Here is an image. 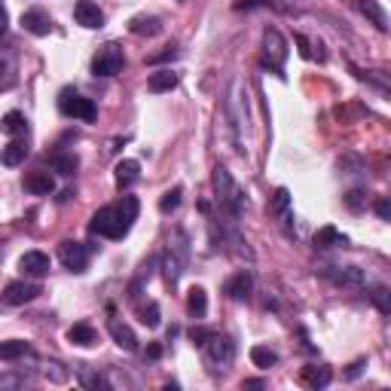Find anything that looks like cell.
Listing matches in <instances>:
<instances>
[{
  "label": "cell",
  "mask_w": 391,
  "mask_h": 391,
  "mask_svg": "<svg viewBox=\"0 0 391 391\" xmlns=\"http://www.w3.org/2000/svg\"><path fill=\"white\" fill-rule=\"evenodd\" d=\"M370 300L376 303V309L388 315L391 312V300H388V287H373V294H370Z\"/></svg>",
  "instance_id": "obj_34"
},
{
  "label": "cell",
  "mask_w": 391,
  "mask_h": 391,
  "mask_svg": "<svg viewBox=\"0 0 391 391\" xmlns=\"http://www.w3.org/2000/svg\"><path fill=\"white\" fill-rule=\"evenodd\" d=\"M269 214H272V217H278V223H282V227H287V232H294V229H291V220H294V211H291V190H287V187H278V190H275L272 202H269Z\"/></svg>",
  "instance_id": "obj_13"
},
{
  "label": "cell",
  "mask_w": 391,
  "mask_h": 391,
  "mask_svg": "<svg viewBox=\"0 0 391 391\" xmlns=\"http://www.w3.org/2000/svg\"><path fill=\"white\" fill-rule=\"evenodd\" d=\"M77 376H80V385L83 388H101L104 385V379H101V373H95V370L92 367H77Z\"/></svg>",
  "instance_id": "obj_33"
},
{
  "label": "cell",
  "mask_w": 391,
  "mask_h": 391,
  "mask_svg": "<svg viewBox=\"0 0 391 391\" xmlns=\"http://www.w3.org/2000/svg\"><path fill=\"white\" fill-rule=\"evenodd\" d=\"M138 208H141V205H138L135 196H123L119 205H104L101 211L92 214L89 229L104 239H126L132 223L138 220Z\"/></svg>",
  "instance_id": "obj_1"
},
{
  "label": "cell",
  "mask_w": 391,
  "mask_h": 391,
  "mask_svg": "<svg viewBox=\"0 0 391 391\" xmlns=\"http://www.w3.org/2000/svg\"><path fill=\"white\" fill-rule=\"evenodd\" d=\"M257 6H272V0H239L236 9H257Z\"/></svg>",
  "instance_id": "obj_40"
},
{
  "label": "cell",
  "mask_w": 391,
  "mask_h": 391,
  "mask_svg": "<svg viewBox=\"0 0 391 391\" xmlns=\"http://www.w3.org/2000/svg\"><path fill=\"white\" fill-rule=\"evenodd\" d=\"M227 116H229V126H232V141H236V147L241 150L245 135H248V89H245V80L241 77H236L229 83Z\"/></svg>",
  "instance_id": "obj_2"
},
{
  "label": "cell",
  "mask_w": 391,
  "mask_h": 391,
  "mask_svg": "<svg viewBox=\"0 0 391 391\" xmlns=\"http://www.w3.org/2000/svg\"><path fill=\"white\" fill-rule=\"evenodd\" d=\"M364 202H367V193L364 190H351V193H346V205L351 211H361L364 208Z\"/></svg>",
  "instance_id": "obj_36"
},
{
  "label": "cell",
  "mask_w": 391,
  "mask_h": 391,
  "mask_svg": "<svg viewBox=\"0 0 391 391\" xmlns=\"http://www.w3.org/2000/svg\"><path fill=\"white\" fill-rule=\"evenodd\" d=\"M187 257H190V241H187V232L178 229L174 236L169 239V248H165V257H162V269H165V282L169 284H178L184 269H187Z\"/></svg>",
  "instance_id": "obj_4"
},
{
  "label": "cell",
  "mask_w": 391,
  "mask_h": 391,
  "mask_svg": "<svg viewBox=\"0 0 391 391\" xmlns=\"http://www.w3.org/2000/svg\"><path fill=\"white\" fill-rule=\"evenodd\" d=\"M37 294H40V284L37 282H9L4 287V294H0V303L4 306H25L37 300Z\"/></svg>",
  "instance_id": "obj_10"
},
{
  "label": "cell",
  "mask_w": 391,
  "mask_h": 391,
  "mask_svg": "<svg viewBox=\"0 0 391 391\" xmlns=\"http://www.w3.org/2000/svg\"><path fill=\"white\" fill-rule=\"evenodd\" d=\"M178 83H181L178 73H174L172 68H162V71H153L150 77H147V89L156 92V95H162V92H172Z\"/></svg>",
  "instance_id": "obj_18"
},
{
  "label": "cell",
  "mask_w": 391,
  "mask_h": 391,
  "mask_svg": "<svg viewBox=\"0 0 391 391\" xmlns=\"http://www.w3.org/2000/svg\"><path fill=\"white\" fill-rule=\"evenodd\" d=\"M128 31L135 37H156L162 31V22L156 16H135L132 22H128Z\"/></svg>",
  "instance_id": "obj_25"
},
{
  "label": "cell",
  "mask_w": 391,
  "mask_h": 391,
  "mask_svg": "<svg viewBox=\"0 0 391 391\" xmlns=\"http://www.w3.org/2000/svg\"><path fill=\"white\" fill-rule=\"evenodd\" d=\"M211 181H214V193H217V205H220L223 217H236L239 220V214L245 211V190L232 181V174L223 169V165L214 169Z\"/></svg>",
  "instance_id": "obj_3"
},
{
  "label": "cell",
  "mask_w": 391,
  "mask_h": 391,
  "mask_svg": "<svg viewBox=\"0 0 391 391\" xmlns=\"http://www.w3.org/2000/svg\"><path fill=\"white\" fill-rule=\"evenodd\" d=\"M147 358H150V361H160V358H162V346H160V342L147 346Z\"/></svg>",
  "instance_id": "obj_42"
},
{
  "label": "cell",
  "mask_w": 391,
  "mask_h": 391,
  "mask_svg": "<svg viewBox=\"0 0 391 391\" xmlns=\"http://www.w3.org/2000/svg\"><path fill=\"white\" fill-rule=\"evenodd\" d=\"M324 278H330L337 287H361L364 284V269L358 266H327L321 269Z\"/></svg>",
  "instance_id": "obj_11"
},
{
  "label": "cell",
  "mask_w": 391,
  "mask_h": 391,
  "mask_svg": "<svg viewBox=\"0 0 391 391\" xmlns=\"http://www.w3.org/2000/svg\"><path fill=\"white\" fill-rule=\"evenodd\" d=\"M107 330H110V337H114V342L119 349H126V351H138V337H135V330L128 327L126 321H110L107 324Z\"/></svg>",
  "instance_id": "obj_17"
},
{
  "label": "cell",
  "mask_w": 391,
  "mask_h": 391,
  "mask_svg": "<svg viewBox=\"0 0 391 391\" xmlns=\"http://www.w3.org/2000/svg\"><path fill=\"white\" fill-rule=\"evenodd\" d=\"M6 28H9V16H6V9H4V6H0V40H4Z\"/></svg>",
  "instance_id": "obj_43"
},
{
  "label": "cell",
  "mask_w": 391,
  "mask_h": 391,
  "mask_svg": "<svg viewBox=\"0 0 391 391\" xmlns=\"http://www.w3.org/2000/svg\"><path fill=\"white\" fill-rule=\"evenodd\" d=\"M251 291H254V278H251L248 269H241V272H236L229 278L227 284H223V294L229 296V300H236V303H245Z\"/></svg>",
  "instance_id": "obj_14"
},
{
  "label": "cell",
  "mask_w": 391,
  "mask_h": 391,
  "mask_svg": "<svg viewBox=\"0 0 391 391\" xmlns=\"http://www.w3.org/2000/svg\"><path fill=\"white\" fill-rule=\"evenodd\" d=\"M245 388H263V379H248Z\"/></svg>",
  "instance_id": "obj_44"
},
{
  "label": "cell",
  "mask_w": 391,
  "mask_h": 391,
  "mask_svg": "<svg viewBox=\"0 0 391 391\" xmlns=\"http://www.w3.org/2000/svg\"><path fill=\"white\" fill-rule=\"evenodd\" d=\"M141 181V162L138 160H123L116 162V187L119 190H128L132 184Z\"/></svg>",
  "instance_id": "obj_19"
},
{
  "label": "cell",
  "mask_w": 391,
  "mask_h": 391,
  "mask_svg": "<svg viewBox=\"0 0 391 391\" xmlns=\"http://www.w3.org/2000/svg\"><path fill=\"white\" fill-rule=\"evenodd\" d=\"M28 342L22 339H6V342H0V361H18V358H25L28 355Z\"/></svg>",
  "instance_id": "obj_30"
},
{
  "label": "cell",
  "mask_w": 391,
  "mask_h": 391,
  "mask_svg": "<svg viewBox=\"0 0 391 391\" xmlns=\"http://www.w3.org/2000/svg\"><path fill=\"white\" fill-rule=\"evenodd\" d=\"M89 254H92V248L86 245V241L68 239V241H61V245H59V260H61L64 269H71V272H86Z\"/></svg>",
  "instance_id": "obj_9"
},
{
  "label": "cell",
  "mask_w": 391,
  "mask_h": 391,
  "mask_svg": "<svg viewBox=\"0 0 391 391\" xmlns=\"http://www.w3.org/2000/svg\"><path fill=\"white\" fill-rule=\"evenodd\" d=\"M284 61H287V40L278 28L263 31V68H269L278 77H284Z\"/></svg>",
  "instance_id": "obj_6"
},
{
  "label": "cell",
  "mask_w": 391,
  "mask_h": 391,
  "mask_svg": "<svg viewBox=\"0 0 391 391\" xmlns=\"http://www.w3.org/2000/svg\"><path fill=\"white\" fill-rule=\"evenodd\" d=\"M59 110H61V116L80 119V123H95V119H98V104H95V101L80 95V92H73V89H61Z\"/></svg>",
  "instance_id": "obj_5"
},
{
  "label": "cell",
  "mask_w": 391,
  "mask_h": 391,
  "mask_svg": "<svg viewBox=\"0 0 391 391\" xmlns=\"http://www.w3.org/2000/svg\"><path fill=\"white\" fill-rule=\"evenodd\" d=\"M68 342H73V346H80V349H92L98 342V333L92 324L80 321V324H73V327H68Z\"/></svg>",
  "instance_id": "obj_21"
},
{
  "label": "cell",
  "mask_w": 391,
  "mask_h": 391,
  "mask_svg": "<svg viewBox=\"0 0 391 391\" xmlns=\"http://www.w3.org/2000/svg\"><path fill=\"white\" fill-rule=\"evenodd\" d=\"M22 28L28 34H34V37H46L52 31V18H49V13L46 9H25L22 13Z\"/></svg>",
  "instance_id": "obj_15"
},
{
  "label": "cell",
  "mask_w": 391,
  "mask_h": 391,
  "mask_svg": "<svg viewBox=\"0 0 391 391\" xmlns=\"http://www.w3.org/2000/svg\"><path fill=\"white\" fill-rule=\"evenodd\" d=\"M18 269H22L28 278H43L49 272V257H46L43 251H25V254L18 257Z\"/></svg>",
  "instance_id": "obj_16"
},
{
  "label": "cell",
  "mask_w": 391,
  "mask_h": 391,
  "mask_svg": "<svg viewBox=\"0 0 391 391\" xmlns=\"http://www.w3.org/2000/svg\"><path fill=\"white\" fill-rule=\"evenodd\" d=\"M73 18H77V25L89 28V31L104 28V13H101L98 4H92V0H77V4H73Z\"/></svg>",
  "instance_id": "obj_12"
},
{
  "label": "cell",
  "mask_w": 391,
  "mask_h": 391,
  "mask_svg": "<svg viewBox=\"0 0 391 391\" xmlns=\"http://www.w3.org/2000/svg\"><path fill=\"white\" fill-rule=\"evenodd\" d=\"M181 196H184V187L169 190V193H165L162 199H160V211H162V214H174V211L181 208Z\"/></svg>",
  "instance_id": "obj_32"
},
{
  "label": "cell",
  "mask_w": 391,
  "mask_h": 391,
  "mask_svg": "<svg viewBox=\"0 0 391 391\" xmlns=\"http://www.w3.org/2000/svg\"><path fill=\"white\" fill-rule=\"evenodd\" d=\"M303 383L309 388H327L333 383V370L324 367V364H312V367H303Z\"/></svg>",
  "instance_id": "obj_20"
},
{
  "label": "cell",
  "mask_w": 391,
  "mask_h": 391,
  "mask_svg": "<svg viewBox=\"0 0 391 391\" xmlns=\"http://www.w3.org/2000/svg\"><path fill=\"white\" fill-rule=\"evenodd\" d=\"M349 239L342 236V232L337 227H321L318 232H315V248L318 251H327V248H346Z\"/></svg>",
  "instance_id": "obj_23"
},
{
  "label": "cell",
  "mask_w": 391,
  "mask_h": 391,
  "mask_svg": "<svg viewBox=\"0 0 391 391\" xmlns=\"http://www.w3.org/2000/svg\"><path fill=\"white\" fill-rule=\"evenodd\" d=\"M358 9L379 28V31H388V16H385V9L379 0H358Z\"/></svg>",
  "instance_id": "obj_27"
},
{
  "label": "cell",
  "mask_w": 391,
  "mask_h": 391,
  "mask_svg": "<svg viewBox=\"0 0 391 391\" xmlns=\"http://www.w3.org/2000/svg\"><path fill=\"white\" fill-rule=\"evenodd\" d=\"M0 132L4 135H25L28 132V119L22 110H9V114L0 116Z\"/></svg>",
  "instance_id": "obj_28"
},
{
  "label": "cell",
  "mask_w": 391,
  "mask_h": 391,
  "mask_svg": "<svg viewBox=\"0 0 391 391\" xmlns=\"http://www.w3.org/2000/svg\"><path fill=\"white\" fill-rule=\"evenodd\" d=\"M141 321L147 327H160V303H147L141 309Z\"/></svg>",
  "instance_id": "obj_35"
},
{
  "label": "cell",
  "mask_w": 391,
  "mask_h": 391,
  "mask_svg": "<svg viewBox=\"0 0 391 391\" xmlns=\"http://www.w3.org/2000/svg\"><path fill=\"white\" fill-rule=\"evenodd\" d=\"M25 190L31 196H49L55 190V181H52L49 172H31L25 178Z\"/></svg>",
  "instance_id": "obj_24"
},
{
  "label": "cell",
  "mask_w": 391,
  "mask_h": 391,
  "mask_svg": "<svg viewBox=\"0 0 391 391\" xmlns=\"http://www.w3.org/2000/svg\"><path fill=\"white\" fill-rule=\"evenodd\" d=\"M174 59H178V46H165L162 52L150 55V59H147V61H150V64H162V61H174Z\"/></svg>",
  "instance_id": "obj_37"
},
{
  "label": "cell",
  "mask_w": 391,
  "mask_h": 391,
  "mask_svg": "<svg viewBox=\"0 0 391 391\" xmlns=\"http://www.w3.org/2000/svg\"><path fill=\"white\" fill-rule=\"evenodd\" d=\"M187 312H190V318H196V321H202L205 315H208V294H205V287H190Z\"/></svg>",
  "instance_id": "obj_26"
},
{
  "label": "cell",
  "mask_w": 391,
  "mask_h": 391,
  "mask_svg": "<svg viewBox=\"0 0 391 391\" xmlns=\"http://www.w3.org/2000/svg\"><path fill=\"white\" fill-rule=\"evenodd\" d=\"M126 68V52L119 43H104L92 59V73L95 77H116Z\"/></svg>",
  "instance_id": "obj_7"
},
{
  "label": "cell",
  "mask_w": 391,
  "mask_h": 391,
  "mask_svg": "<svg viewBox=\"0 0 391 391\" xmlns=\"http://www.w3.org/2000/svg\"><path fill=\"white\" fill-rule=\"evenodd\" d=\"M202 349L214 367H229L232 358H236V342H232V337H227V333H211Z\"/></svg>",
  "instance_id": "obj_8"
},
{
  "label": "cell",
  "mask_w": 391,
  "mask_h": 391,
  "mask_svg": "<svg viewBox=\"0 0 391 391\" xmlns=\"http://www.w3.org/2000/svg\"><path fill=\"white\" fill-rule=\"evenodd\" d=\"M251 361H254V367L269 370V367L278 364V355L272 349H266V346H254V349H251Z\"/></svg>",
  "instance_id": "obj_31"
},
{
  "label": "cell",
  "mask_w": 391,
  "mask_h": 391,
  "mask_svg": "<svg viewBox=\"0 0 391 391\" xmlns=\"http://www.w3.org/2000/svg\"><path fill=\"white\" fill-rule=\"evenodd\" d=\"M211 337V330H205V327H193L190 330V339L196 342V346H205V339Z\"/></svg>",
  "instance_id": "obj_39"
},
{
  "label": "cell",
  "mask_w": 391,
  "mask_h": 391,
  "mask_svg": "<svg viewBox=\"0 0 391 391\" xmlns=\"http://www.w3.org/2000/svg\"><path fill=\"white\" fill-rule=\"evenodd\" d=\"M364 367H367V358H358L355 364H351V367L346 370V379H358L361 373H364Z\"/></svg>",
  "instance_id": "obj_38"
},
{
  "label": "cell",
  "mask_w": 391,
  "mask_h": 391,
  "mask_svg": "<svg viewBox=\"0 0 391 391\" xmlns=\"http://www.w3.org/2000/svg\"><path fill=\"white\" fill-rule=\"evenodd\" d=\"M28 153H31L28 141H9L4 150H0V162H4L6 169H16V165H22L28 160Z\"/></svg>",
  "instance_id": "obj_22"
},
{
  "label": "cell",
  "mask_w": 391,
  "mask_h": 391,
  "mask_svg": "<svg viewBox=\"0 0 391 391\" xmlns=\"http://www.w3.org/2000/svg\"><path fill=\"white\" fill-rule=\"evenodd\" d=\"M49 169L59 172V174H64V178H71V174L80 169V160L73 153H55L52 160H49Z\"/></svg>",
  "instance_id": "obj_29"
},
{
  "label": "cell",
  "mask_w": 391,
  "mask_h": 391,
  "mask_svg": "<svg viewBox=\"0 0 391 391\" xmlns=\"http://www.w3.org/2000/svg\"><path fill=\"white\" fill-rule=\"evenodd\" d=\"M376 214H379L383 220L391 217V205H388V199H379V202H376Z\"/></svg>",
  "instance_id": "obj_41"
}]
</instances>
